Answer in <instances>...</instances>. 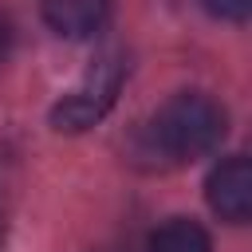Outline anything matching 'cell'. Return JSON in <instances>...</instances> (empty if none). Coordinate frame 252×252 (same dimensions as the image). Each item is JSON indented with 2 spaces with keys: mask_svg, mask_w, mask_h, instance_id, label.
Returning a JSON list of instances; mask_svg holds the SVG:
<instances>
[{
  "mask_svg": "<svg viewBox=\"0 0 252 252\" xmlns=\"http://www.w3.org/2000/svg\"><path fill=\"white\" fill-rule=\"evenodd\" d=\"M201 8H205L213 20L244 24V20H248V12H252V0H201Z\"/></svg>",
  "mask_w": 252,
  "mask_h": 252,
  "instance_id": "8992f818",
  "label": "cell"
},
{
  "mask_svg": "<svg viewBox=\"0 0 252 252\" xmlns=\"http://www.w3.org/2000/svg\"><path fill=\"white\" fill-rule=\"evenodd\" d=\"M224 134H228L224 106L201 91H181L165 98L150 114V122L134 130V154L150 158V165L158 169H169L213 154L224 142Z\"/></svg>",
  "mask_w": 252,
  "mask_h": 252,
  "instance_id": "6da1fadb",
  "label": "cell"
},
{
  "mask_svg": "<svg viewBox=\"0 0 252 252\" xmlns=\"http://www.w3.org/2000/svg\"><path fill=\"white\" fill-rule=\"evenodd\" d=\"M39 12L51 32H59L67 39H83V35L98 32V24L110 12V0H39Z\"/></svg>",
  "mask_w": 252,
  "mask_h": 252,
  "instance_id": "277c9868",
  "label": "cell"
},
{
  "mask_svg": "<svg viewBox=\"0 0 252 252\" xmlns=\"http://www.w3.org/2000/svg\"><path fill=\"white\" fill-rule=\"evenodd\" d=\"M205 201L228 224H244L252 217V165L244 154H232L213 165L205 181Z\"/></svg>",
  "mask_w": 252,
  "mask_h": 252,
  "instance_id": "3957f363",
  "label": "cell"
},
{
  "mask_svg": "<svg viewBox=\"0 0 252 252\" xmlns=\"http://www.w3.org/2000/svg\"><path fill=\"white\" fill-rule=\"evenodd\" d=\"M146 252H213V240L197 220L173 217V220H165V224H158L150 232Z\"/></svg>",
  "mask_w": 252,
  "mask_h": 252,
  "instance_id": "5b68a950",
  "label": "cell"
},
{
  "mask_svg": "<svg viewBox=\"0 0 252 252\" xmlns=\"http://www.w3.org/2000/svg\"><path fill=\"white\" fill-rule=\"evenodd\" d=\"M12 47H16V28H12V20L0 12V67L12 59Z\"/></svg>",
  "mask_w": 252,
  "mask_h": 252,
  "instance_id": "52a82bcc",
  "label": "cell"
},
{
  "mask_svg": "<svg viewBox=\"0 0 252 252\" xmlns=\"http://www.w3.org/2000/svg\"><path fill=\"white\" fill-rule=\"evenodd\" d=\"M126 83V59L122 55H102L55 106H51V130L59 134H83L91 126H98L106 118V110L114 106L118 91Z\"/></svg>",
  "mask_w": 252,
  "mask_h": 252,
  "instance_id": "7a4b0ae2",
  "label": "cell"
}]
</instances>
